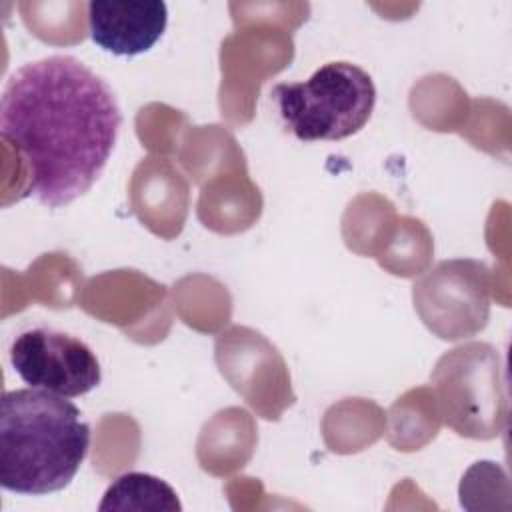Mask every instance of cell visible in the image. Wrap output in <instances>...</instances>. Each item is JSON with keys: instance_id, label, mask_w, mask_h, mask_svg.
Segmentation results:
<instances>
[{"instance_id": "6da1fadb", "label": "cell", "mask_w": 512, "mask_h": 512, "mask_svg": "<svg viewBox=\"0 0 512 512\" xmlns=\"http://www.w3.org/2000/svg\"><path fill=\"white\" fill-rule=\"evenodd\" d=\"M122 126L112 88L74 56L22 64L0 98V134L24 160V196L60 208L100 178Z\"/></svg>"}, {"instance_id": "7a4b0ae2", "label": "cell", "mask_w": 512, "mask_h": 512, "mask_svg": "<svg viewBox=\"0 0 512 512\" xmlns=\"http://www.w3.org/2000/svg\"><path fill=\"white\" fill-rule=\"evenodd\" d=\"M90 448V426L68 398L18 388L0 400V484L24 496L64 490Z\"/></svg>"}, {"instance_id": "3957f363", "label": "cell", "mask_w": 512, "mask_h": 512, "mask_svg": "<svg viewBox=\"0 0 512 512\" xmlns=\"http://www.w3.org/2000/svg\"><path fill=\"white\" fill-rule=\"evenodd\" d=\"M270 98L298 140H344L370 120L376 86L366 70L338 60L320 66L308 80L276 84Z\"/></svg>"}, {"instance_id": "277c9868", "label": "cell", "mask_w": 512, "mask_h": 512, "mask_svg": "<svg viewBox=\"0 0 512 512\" xmlns=\"http://www.w3.org/2000/svg\"><path fill=\"white\" fill-rule=\"evenodd\" d=\"M412 298L422 322L436 336H472L488 320L490 270L476 260L440 262L414 284Z\"/></svg>"}, {"instance_id": "5b68a950", "label": "cell", "mask_w": 512, "mask_h": 512, "mask_svg": "<svg viewBox=\"0 0 512 512\" xmlns=\"http://www.w3.org/2000/svg\"><path fill=\"white\" fill-rule=\"evenodd\" d=\"M8 354L24 384L64 398L84 396L102 380L94 350L84 340L56 328L36 326L20 332Z\"/></svg>"}, {"instance_id": "8992f818", "label": "cell", "mask_w": 512, "mask_h": 512, "mask_svg": "<svg viewBox=\"0 0 512 512\" xmlns=\"http://www.w3.org/2000/svg\"><path fill=\"white\" fill-rule=\"evenodd\" d=\"M490 346L486 344H468L452 350L442 356L432 380L436 382L442 416L448 426H452L462 436L488 438L480 414L488 412L496 422L498 414V386L496 376L482 380L496 370V354L486 362V368L480 370L482 360L486 358Z\"/></svg>"}, {"instance_id": "52a82bcc", "label": "cell", "mask_w": 512, "mask_h": 512, "mask_svg": "<svg viewBox=\"0 0 512 512\" xmlns=\"http://www.w3.org/2000/svg\"><path fill=\"white\" fill-rule=\"evenodd\" d=\"M168 6L162 0H92L88 2L90 38L114 56L148 52L164 34Z\"/></svg>"}, {"instance_id": "ba28073f", "label": "cell", "mask_w": 512, "mask_h": 512, "mask_svg": "<svg viewBox=\"0 0 512 512\" xmlns=\"http://www.w3.org/2000/svg\"><path fill=\"white\" fill-rule=\"evenodd\" d=\"M98 510L178 512L182 504L174 488L162 478L144 472H126L108 486Z\"/></svg>"}]
</instances>
